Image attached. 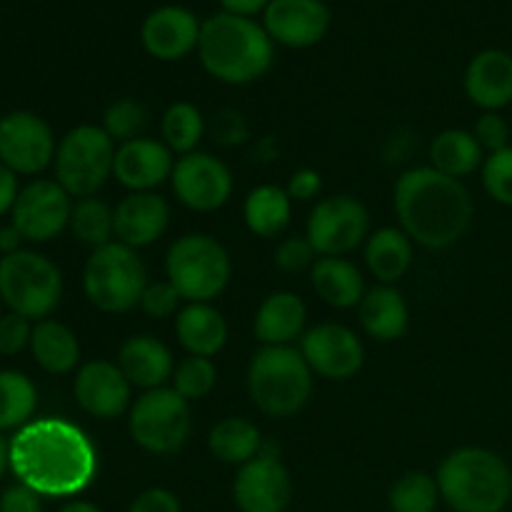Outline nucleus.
<instances>
[{
	"label": "nucleus",
	"mask_w": 512,
	"mask_h": 512,
	"mask_svg": "<svg viewBox=\"0 0 512 512\" xmlns=\"http://www.w3.org/2000/svg\"><path fill=\"white\" fill-rule=\"evenodd\" d=\"M10 470L43 498H73L98 475V453L78 425L40 418L10 440Z\"/></svg>",
	"instance_id": "nucleus-1"
},
{
	"label": "nucleus",
	"mask_w": 512,
	"mask_h": 512,
	"mask_svg": "<svg viewBox=\"0 0 512 512\" xmlns=\"http://www.w3.org/2000/svg\"><path fill=\"white\" fill-rule=\"evenodd\" d=\"M395 213L400 230L428 250L458 243L473 223L475 205L468 188L435 168H413L395 183Z\"/></svg>",
	"instance_id": "nucleus-2"
},
{
	"label": "nucleus",
	"mask_w": 512,
	"mask_h": 512,
	"mask_svg": "<svg viewBox=\"0 0 512 512\" xmlns=\"http://www.w3.org/2000/svg\"><path fill=\"white\" fill-rule=\"evenodd\" d=\"M198 58L205 73L228 85H248L263 78L275 60V43L253 18L215 13L203 20Z\"/></svg>",
	"instance_id": "nucleus-3"
},
{
	"label": "nucleus",
	"mask_w": 512,
	"mask_h": 512,
	"mask_svg": "<svg viewBox=\"0 0 512 512\" xmlns=\"http://www.w3.org/2000/svg\"><path fill=\"white\" fill-rule=\"evenodd\" d=\"M440 498L455 512H503L512 500V470L495 450L465 445L445 455L438 475Z\"/></svg>",
	"instance_id": "nucleus-4"
},
{
	"label": "nucleus",
	"mask_w": 512,
	"mask_h": 512,
	"mask_svg": "<svg viewBox=\"0 0 512 512\" xmlns=\"http://www.w3.org/2000/svg\"><path fill=\"white\" fill-rule=\"evenodd\" d=\"M248 393L270 418H290L313 395V370L293 345H263L248 365Z\"/></svg>",
	"instance_id": "nucleus-5"
},
{
	"label": "nucleus",
	"mask_w": 512,
	"mask_h": 512,
	"mask_svg": "<svg viewBox=\"0 0 512 512\" xmlns=\"http://www.w3.org/2000/svg\"><path fill=\"white\" fill-rule=\"evenodd\" d=\"M148 283V268L138 250L118 240L95 248L83 270L85 298L100 313L118 315L138 308Z\"/></svg>",
	"instance_id": "nucleus-6"
},
{
	"label": "nucleus",
	"mask_w": 512,
	"mask_h": 512,
	"mask_svg": "<svg viewBox=\"0 0 512 512\" xmlns=\"http://www.w3.org/2000/svg\"><path fill=\"white\" fill-rule=\"evenodd\" d=\"M165 275L188 303H210L230 283L233 263L223 243L203 233L175 240L165 255Z\"/></svg>",
	"instance_id": "nucleus-7"
},
{
	"label": "nucleus",
	"mask_w": 512,
	"mask_h": 512,
	"mask_svg": "<svg viewBox=\"0 0 512 512\" xmlns=\"http://www.w3.org/2000/svg\"><path fill=\"white\" fill-rule=\"evenodd\" d=\"M0 298L13 313L45 320L63 298V275L45 255L18 250L0 258Z\"/></svg>",
	"instance_id": "nucleus-8"
},
{
	"label": "nucleus",
	"mask_w": 512,
	"mask_h": 512,
	"mask_svg": "<svg viewBox=\"0 0 512 512\" xmlns=\"http://www.w3.org/2000/svg\"><path fill=\"white\" fill-rule=\"evenodd\" d=\"M115 140L103 125H78L68 130L55 153V180L70 198H93L113 175Z\"/></svg>",
	"instance_id": "nucleus-9"
},
{
	"label": "nucleus",
	"mask_w": 512,
	"mask_h": 512,
	"mask_svg": "<svg viewBox=\"0 0 512 512\" xmlns=\"http://www.w3.org/2000/svg\"><path fill=\"white\" fill-rule=\"evenodd\" d=\"M130 438L153 455H173L185 448L193 430L190 403L173 388L145 390L128 413Z\"/></svg>",
	"instance_id": "nucleus-10"
},
{
	"label": "nucleus",
	"mask_w": 512,
	"mask_h": 512,
	"mask_svg": "<svg viewBox=\"0 0 512 512\" xmlns=\"http://www.w3.org/2000/svg\"><path fill=\"white\" fill-rule=\"evenodd\" d=\"M305 238L320 258H343L370 238V215L353 195H333L310 210Z\"/></svg>",
	"instance_id": "nucleus-11"
},
{
	"label": "nucleus",
	"mask_w": 512,
	"mask_h": 512,
	"mask_svg": "<svg viewBox=\"0 0 512 512\" xmlns=\"http://www.w3.org/2000/svg\"><path fill=\"white\" fill-rule=\"evenodd\" d=\"M55 135L43 118L15 110L0 118V163L15 175H38L55 163Z\"/></svg>",
	"instance_id": "nucleus-12"
},
{
	"label": "nucleus",
	"mask_w": 512,
	"mask_h": 512,
	"mask_svg": "<svg viewBox=\"0 0 512 512\" xmlns=\"http://www.w3.org/2000/svg\"><path fill=\"white\" fill-rule=\"evenodd\" d=\"M73 200L58 180H33L18 193L10 218L30 243H48L70 225Z\"/></svg>",
	"instance_id": "nucleus-13"
},
{
	"label": "nucleus",
	"mask_w": 512,
	"mask_h": 512,
	"mask_svg": "<svg viewBox=\"0 0 512 512\" xmlns=\"http://www.w3.org/2000/svg\"><path fill=\"white\" fill-rule=\"evenodd\" d=\"M170 183L180 203L195 213L220 210L233 195V173L228 165L198 150L175 160Z\"/></svg>",
	"instance_id": "nucleus-14"
},
{
	"label": "nucleus",
	"mask_w": 512,
	"mask_h": 512,
	"mask_svg": "<svg viewBox=\"0 0 512 512\" xmlns=\"http://www.w3.org/2000/svg\"><path fill=\"white\" fill-rule=\"evenodd\" d=\"M300 353L313 375L325 380H350L365 363V348L355 330L340 323H323L300 338Z\"/></svg>",
	"instance_id": "nucleus-15"
},
{
	"label": "nucleus",
	"mask_w": 512,
	"mask_h": 512,
	"mask_svg": "<svg viewBox=\"0 0 512 512\" xmlns=\"http://www.w3.org/2000/svg\"><path fill=\"white\" fill-rule=\"evenodd\" d=\"M233 500L240 512H285L293 500V480L278 453L263 448L258 458L240 465L233 483Z\"/></svg>",
	"instance_id": "nucleus-16"
},
{
	"label": "nucleus",
	"mask_w": 512,
	"mask_h": 512,
	"mask_svg": "<svg viewBox=\"0 0 512 512\" xmlns=\"http://www.w3.org/2000/svg\"><path fill=\"white\" fill-rule=\"evenodd\" d=\"M200 28L203 23L198 15L183 5H160L140 28V40H143L145 53L153 55L163 63H175V60L188 58L193 50H198Z\"/></svg>",
	"instance_id": "nucleus-17"
},
{
	"label": "nucleus",
	"mask_w": 512,
	"mask_h": 512,
	"mask_svg": "<svg viewBox=\"0 0 512 512\" xmlns=\"http://www.w3.org/2000/svg\"><path fill=\"white\" fill-rule=\"evenodd\" d=\"M263 28L285 48H313L328 33L330 10L323 0H270Z\"/></svg>",
	"instance_id": "nucleus-18"
},
{
	"label": "nucleus",
	"mask_w": 512,
	"mask_h": 512,
	"mask_svg": "<svg viewBox=\"0 0 512 512\" xmlns=\"http://www.w3.org/2000/svg\"><path fill=\"white\" fill-rule=\"evenodd\" d=\"M75 400L88 415L98 420H115L130 410L133 385L110 360H90L78 370L73 383Z\"/></svg>",
	"instance_id": "nucleus-19"
},
{
	"label": "nucleus",
	"mask_w": 512,
	"mask_h": 512,
	"mask_svg": "<svg viewBox=\"0 0 512 512\" xmlns=\"http://www.w3.org/2000/svg\"><path fill=\"white\" fill-rule=\"evenodd\" d=\"M173 150L153 138H135L115 150L113 178L130 193H153L173 175Z\"/></svg>",
	"instance_id": "nucleus-20"
},
{
	"label": "nucleus",
	"mask_w": 512,
	"mask_h": 512,
	"mask_svg": "<svg viewBox=\"0 0 512 512\" xmlns=\"http://www.w3.org/2000/svg\"><path fill=\"white\" fill-rule=\"evenodd\" d=\"M170 225V205L158 193H130L115 208V238L140 250L165 235Z\"/></svg>",
	"instance_id": "nucleus-21"
},
{
	"label": "nucleus",
	"mask_w": 512,
	"mask_h": 512,
	"mask_svg": "<svg viewBox=\"0 0 512 512\" xmlns=\"http://www.w3.org/2000/svg\"><path fill=\"white\" fill-rule=\"evenodd\" d=\"M465 93L485 113H500L512 103V55L488 48L475 55L465 70Z\"/></svg>",
	"instance_id": "nucleus-22"
},
{
	"label": "nucleus",
	"mask_w": 512,
	"mask_h": 512,
	"mask_svg": "<svg viewBox=\"0 0 512 512\" xmlns=\"http://www.w3.org/2000/svg\"><path fill=\"white\" fill-rule=\"evenodd\" d=\"M118 368L133 388H165L173 378L175 360L168 345L153 335H133L120 345Z\"/></svg>",
	"instance_id": "nucleus-23"
},
{
	"label": "nucleus",
	"mask_w": 512,
	"mask_h": 512,
	"mask_svg": "<svg viewBox=\"0 0 512 512\" xmlns=\"http://www.w3.org/2000/svg\"><path fill=\"white\" fill-rule=\"evenodd\" d=\"M308 323V308L303 298L290 290H278L260 303L255 313V338L263 345H290L303 338Z\"/></svg>",
	"instance_id": "nucleus-24"
},
{
	"label": "nucleus",
	"mask_w": 512,
	"mask_h": 512,
	"mask_svg": "<svg viewBox=\"0 0 512 512\" xmlns=\"http://www.w3.org/2000/svg\"><path fill=\"white\" fill-rule=\"evenodd\" d=\"M175 335L188 355L215 358L228 343V323L210 303H188L175 315Z\"/></svg>",
	"instance_id": "nucleus-25"
},
{
	"label": "nucleus",
	"mask_w": 512,
	"mask_h": 512,
	"mask_svg": "<svg viewBox=\"0 0 512 512\" xmlns=\"http://www.w3.org/2000/svg\"><path fill=\"white\" fill-rule=\"evenodd\" d=\"M358 320L365 335L380 343L403 338L410 323V310L400 290L393 285H375L358 305Z\"/></svg>",
	"instance_id": "nucleus-26"
},
{
	"label": "nucleus",
	"mask_w": 512,
	"mask_h": 512,
	"mask_svg": "<svg viewBox=\"0 0 512 512\" xmlns=\"http://www.w3.org/2000/svg\"><path fill=\"white\" fill-rule=\"evenodd\" d=\"M310 283L323 303L338 310L358 308L365 298L363 273L345 258H318L310 268Z\"/></svg>",
	"instance_id": "nucleus-27"
},
{
	"label": "nucleus",
	"mask_w": 512,
	"mask_h": 512,
	"mask_svg": "<svg viewBox=\"0 0 512 512\" xmlns=\"http://www.w3.org/2000/svg\"><path fill=\"white\" fill-rule=\"evenodd\" d=\"M413 240L400 228H380L365 240V263L380 285H393L413 265Z\"/></svg>",
	"instance_id": "nucleus-28"
},
{
	"label": "nucleus",
	"mask_w": 512,
	"mask_h": 512,
	"mask_svg": "<svg viewBox=\"0 0 512 512\" xmlns=\"http://www.w3.org/2000/svg\"><path fill=\"white\" fill-rule=\"evenodd\" d=\"M30 353L35 363L50 375H65L78 368L80 363V343L68 325L58 320H38L33 325V338H30Z\"/></svg>",
	"instance_id": "nucleus-29"
},
{
	"label": "nucleus",
	"mask_w": 512,
	"mask_h": 512,
	"mask_svg": "<svg viewBox=\"0 0 512 512\" xmlns=\"http://www.w3.org/2000/svg\"><path fill=\"white\" fill-rule=\"evenodd\" d=\"M483 163L485 150L480 148L475 135L468 133V130H443L430 143V168H435L443 175H450L455 180L473 175L475 170L483 168Z\"/></svg>",
	"instance_id": "nucleus-30"
},
{
	"label": "nucleus",
	"mask_w": 512,
	"mask_h": 512,
	"mask_svg": "<svg viewBox=\"0 0 512 512\" xmlns=\"http://www.w3.org/2000/svg\"><path fill=\"white\" fill-rule=\"evenodd\" d=\"M245 225L258 238H278L293 218V200L278 185H258L248 193L243 205Z\"/></svg>",
	"instance_id": "nucleus-31"
},
{
	"label": "nucleus",
	"mask_w": 512,
	"mask_h": 512,
	"mask_svg": "<svg viewBox=\"0 0 512 512\" xmlns=\"http://www.w3.org/2000/svg\"><path fill=\"white\" fill-rule=\"evenodd\" d=\"M213 458L228 465H245L263 453V435L248 418H223L208 435Z\"/></svg>",
	"instance_id": "nucleus-32"
},
{
	"label": "nucleus",
	"mask_w": 512,
	"mask_h": 512,
	"mask_svg": "<svg viewBox=\"0 0 512 512\" xmlns=\"http://www.w3.org/2000/svg\"><path fill=\"white\" fill-rule=\"evenodd\" d=\"M38 390L28 375L0 370V430H20L33 420Z\"/></svg>",
	"instance_id": "nucleus-33"
},
{
	"label": "nucleus",
	"mask_w": 512,
	"mask_h": 512,
	"mask_svg": "<svg viewBox=\"0 0 512 512\" xmlns=\"http://www.w3.org/2000/svg\"><path fill=\"white\" fill-rule=\"evenodd\" d=\"M160 133H163V143L183 158V155L198 150L200 140L205 135V118L193 103L178 100L163 113Z\"/></svg>",
	"instance_id": "nucleus-34"
},
{
	"label": "nucleus",
	"mask_w": 512,
	"mask_h": 512,
	"mask_svg": "<svg viewBox=\"0 0 512 512\" xmlns=\"http://www.w3.org/2000/svg\"><path fill=\"white\" fill-rule=\"evenodd\" d=\"M68 228L80 243L103 248L115 238V210L98 198H83L73 205Z\"/></svg>",
	"instance_id": "nucleus-35"
},
{
	"label": "nucleus",
	"mask_w": 512,
	"mask_h": 512,
	"mask_svg": "<svg viewBox=\"0 0 512 512\" xmlns=\"http://www.w3.org/2000/svg\"><path fill=\"white\" fill-rule=\"evenodd\" d=\"M440 500L438 480L423 470L405 473L393 483L388 505L393 512H435Z\"/></svg>",
	"instance_id": "nucleus-36"
},
{
	"label": "nucleus",
	"mask_w": 512,
	"mask_h": 512,
	"mask_svg": "<svg viewBox=\"0 0 512 512\" xmlns=\"http://www.w3.org/2000/svg\"><path fill=\"white\" fill-rule=\"evenodd\" d=\"M170 383H173L175 393L188 400V403L203 400L213 393L215 383H218V368H215L213 358L188 355V358L175 365Z\"/></svg>",
	"instance_id": "nucleus-37"
},
{
	"label": "nucleus",
	"mask_w": 512,
	"mask_h": 512,
	"mask_svg": "<svg viewBox=\"0 0 512 512\" xmlns=\"http://www.w3.org/2000/svg\"><path fill=\"white\" fill-rule=\"evenodd\" d=\"M150 123V115L143 103L133 98H120L105 110L103 130L115 140V143H128V140L143 138L145 128Z\"/></svg>",
	"instance_id": "nucleus-38"
},
{
	"label": "nucleus",
	"mask_w": 512,
	"mask_h": 512,
	"mask_svg": "<svg viewBox=\"0 0 512 512\" xmlns=\"http://www.w3.org/2000/svg\"><path fill=\"white\" fill-rule=\"evenodd\" d=\"M483 188L500 205L512 208V145L490 153L483 163Z\"/></svg>",
	"instance_id": "nucleus-39"
},
{
	"label": "nucleus",
	"mask_w": 512,
	"mask_h": 512,
	"mask_svg": "<svg viewBox=\"0 0 512 512\" xmlns=\"http://www.w3.org/2000/svg\"><path fill=\"white\" fill-rule=\"evenodd\" d=\"M180 293L170 285V280L148 283L140 298V310L153 320H168L180 313Z\"/></svg>",
	"instance_id": "nucleus-40"
},
{
	"label": "nucleus",
	"mask_w": 512,
	"mask_h": 512,
	"mask_svg": "<svg viewBox=\"0 0 512 512\" xmlns=\"http://www.w3.org/2000/svg\"><path fill=\"white\" fill-rule=\"evenodd\" d=\"M315 248L310 245V240L305 238H285L283 243L275 248V265H278L283 273H300V270H308L315 265Z\"/></svg>",
	"instance_id": "nucleus-41"
},
{
	"label": "nucleus",
	"mask_w": 512,
	"mask_h": 512,
	"mask_svg": "<svg viewBox=\"0 0 512 512\" xmlns=\"http://www.w3.org/2000/svg\"><path fill=\"white\" fill-rule=\"evenodd\" d=\"M33 338V325L25 315L8 313L0 315V355H18L20 350H25Z\"/></svg>",
	"instance_id": "nucleus-42"
},
{
	"label": "nucleus",
	"mask_w": 512,
	"mask_h": 512,
	"mask_svg": "<svg viewBox=\"0 0 512 512\" xmlns=\"http://www.w3.org/2000/svg\"><path fill=\"white\" fill-rule=\"evenodd\" d=\"M475 140L480 143V148L490 153H498V150L508 148L510 145V125L508 120L500 113H483L478 118L473 128Z\"/></svg>",
	"instance_id": "nucleus-43"
},
{
	"label": "nucleus",
	"mask_w": 512,
	"mask_h": 512,
	"mask_svg": "<svg viewBox=\"0 0 512 512\" xmlns=\"http://www.w3.org/2000/svg\"><path fill=\"white\" fill-rule=\"evenodd\" d=\"M43 495L35 493L28 485H10L0 495V512H43Z\"/></svg>",
	"instance_id": "nucleus-44"
},
{
	"label": "nucleus",
	"mask_w": 512,
	"mask_h": 512,
	"mask_svg": "<svg viewBox=\"0 0 512 512\" xmlns=\"http://www.w3.org/2000/svg\"><path fill=\"white\" fill-rule=\"evenodd\" d=\"M128 512H183L178 495L165 488H148L130 503Z\"/></svg>",
	"instance_id": "nucleus-45"
},
{
	"label": "nucleus",
	"mask_w": 512,
	"mask_h": 512,
	"mask_svg": "<svg viewBox=\"0 0 512 512\" xmlns=\"http://www.w3.org/2000/svg\"><path fill=\"white\" fill-rule=\"evenodd\" d=\"M320 188H323V180H320L318 170L303 168L290 175V183L285 190H288L290 200H303L305 203V200H313L320 193Z\"/></svg>",
	"instance_id": "nucleus-46"
},
{
	"label": "nucleus",
	"mask_w": 512,
	"mask_h": 512,
	"mask_svg": "<svg viewBox=\"0 0 512 512\" xmlns=\"http://www.w3.org/2000/svg\"><path fill=\"white\" fill-rule=\"evenodd\" d=\"M215 135H218L223 143H243L248 128L243 123V115L240 113H220L218 123H215Z\"/></svg>",
	"instance_id": "nucleus-47"
},
{
	"label": "nucleus",
	"mask_w": 512,
	"mask_h": 512,
	"mask_svg": "<svg viewBox=\"0 0 512 512\" xmlns=\"http://www.w3.org/2000/svg\"><path fill=\"white\" fill-rule=\"evenodd\" d=\"M18 175L13 173L10 168H5L3 163H0V218H3L5 213H10L15 205V200H18Z\"/></svg>",
	"instance_id": "nucleus-48"
},
{
	"label": "nucleus",
	"mask_w": 512,
	"mask_h": 512,
	"mask_svg": "<svg viewBox=\"0 0 512 512\" xmlns=\"http://www.w3.org/2000/svg\"><path fill=\"white\" fill-rule=\"evenodd\" d=\"M223 13L240 15V18H255L258 13H265L270 0H218Z\"/></svg>",
	"instance_id": "nucleus-49"
},
{
	"label": "nucleus",
	"mask_w": 512,
	"mask_h": 512,
	"mask_svg": "<svg viewBox=\"0 0 512 512\" xmlns=\"http://www.w3.org/2000/svg\"><path fill=\"white\" fill-rule=\"evenodd\" d=\"M23 235H20V230L15 228L13 223L5 225V228H0V253L3 255H13L20 250V243H23Z\"/></svg>",
	"instance_id": "nucleus-50"
},
{
	"label": "nucleus",
	"mask_w": 512,
	"mask_h": 512,
	"mask_svg": "<svg viewBox=\"0 0 512 512\" xmlns=\"http://www.w3.org/2000/svg\"><path fill=\"white\" fill-rule=\"evenodd\" d=\"M58 512H103V510H100L98 505L88 503V500H70V503H65Z\"/></svg>",
	"instance_id": "nucleus-51"
},
{
	"label": "nucleus",
	"mask_w": 512,
	"mask_h": 512,
	"mask_svg": "<svg viewBox=\"0 0 512 512\" xmlns=\"http://www.w3.org/2000/svg\"><path fill=\"white\" fill-rule=\"evenodd\" d=\"M8 468H10V443L0 435V478H3Z\"/></svg>",
	"instance_id": "nucleus-52"
},
{
	"label": "nucleus",
	"mask_w": 512,
	"mask_h": 512,
	"mask_svg": "<svg viewBox=\"0 0 512 512\" xmlns=\"http://www.w3.org/2000/svg\"><path fill=\"white\" fill-rule=\"evenodd\" d=\"M0 305H3V298H0ZM0 315H3V313H0Z\"/></svg>",
	"instance_id": "nucleus-53"
}]
</instances>
